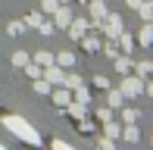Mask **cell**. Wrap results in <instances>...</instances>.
I'll list each match as a JSON object with an SVG mask.
<instances>
[{"label": "cell", "mask_w": 153, "mask_h": 150, "mask_svg": "<svg viewBox=\"0 0 153 150\" xmlns=\"http://www.w3.org/2000/svg\"><path fill=\"white\" fill-rule=\"evenodd\" d=\"M137 10H141V16H144V19H150V16H153V6H144V3H141Z\"/></svg>", "instance_id": "26"}, {"label": "cell", "mask_w": 153, "mask_h": 150, "mask_svg": "<svg viewBox=\"0 0 153 150\" xmlns=\"http://www.w3.org/2000/svg\"><path fill=\"white\" fill-rule=\"evenodd\" d=\"M106 100H109V106H122L125 94H122V91H109V97H106Z\"/></svg>", "instance_id": "14"}, {"label": "cell", "mask_w": 153, "mask_h": 150, "mask_svg": "<svg viewBox=\"0 0 153 150\" xmlns=\"http://www.w3.org/2000/svg\"><path fill=\"white\" fill-rule=\"evenodd\" d=\"M119 41H122V47H125V53H128L131 47H134V38H131V35H125V31H122V35H119Z\"/></svg>", "instance_id": "18"}, {"label": "cell", "mask_w": 153, "mask_h": 150, "mask_svg": "<svg viewBox=\"0 0 153 150\" xmlns=\"http://www.w3.org/2000/svg\"><path fill=\"white\" fill-rule=\"evenodd\" d=\"M41 75H44L50 85H62V81H66V72H62V66H56V63L44 66V72H41Z\"/></svg>", "instance_id": "3"}, {"label": "cell", "mask_w": 153, "mask_h": 150, "mask_svg": "<svg viewBox=\"0 0 153 150\" xmlns=\"http://www.w3.org/2000/svg\"><path fill=\"white\" fill-rule=\"evenodd\" d=\"M62 85H66V88H81V78H78V75H66Z\"/></svg>", "instance_id": "20"}, {"label": "cell", "mask_w": 153, "mask_h": 150, "mask_svg": "<svg viewBox=\"0 0 153 150\" xmlns=\"http://www.w3.org/2000/svg\"><path fill=\"white\" fill-rule=\"evenodd\" d=\"M53 147H56V150H72V144H69V141H59V138L53 141Z\"/></svg>", "instance_id": "25"}, {"label": "cell", "mask_w": 153, "mask_h": 150, "mask_svg": "<svg viewBox=\"0 0 153 150\" xmlns=\"http://www.w3.org/2000/svg\"><path fill=\"white\" fill-rule=\"evenodd\" d=\"M22 25H28V28H38V25H41V13H31V16L25 19Z\"/></svg>", "instance_id": "16"}, {"label": "cell", "mask_w": 153, "mask_h": 150, "mask_svg": "<svg viewBox=\"0 0 153 150\" xmlns=\"http://www.w3.org/2000/svg\"><path fill=\"white\" fill-rule=\"evenodd\" d=\"M116 69H119V72H131V59L119 56V59H116Z\"/></svg>", "instance_id": "17"}, {"label": "cell", "mask_w": 153, "mask_h": 150, "mask_svg": "<svg viewBox=\"0 0 153 150\" xmlns=\"http://www.w3.org/2000/svg\"><path fill=\"white\" fill-rule=\"evenodd\" d=\"M0 125L6 128V131H13L19 141H25V144H31V147H41L44 144V138L38 134V128L31 125L28 119H22V116H16V113H3L0 116Z\"/></svg>", "instance_id": "1"}, {"label": "cell", "mask_w": 153, "mask_h": 150, "mask_svg": "<svg viewBox=\"0 0 153 150\" xmlns=\"http://www.w3.org/2000/svg\"><path fill=\"white\" fill-rule=\"evenodd\" d=\"M103 16H106V6L100 0H91V19L94 22H103Z\"/></svg>", "instance_id": "8"}, {"label": "cell", "mask_w": 153, "mask_h": 150, "mask_svg": "<svg viewBox=\"0 0 153 150\" xmlns=\"http://www.w3.org/2000/svg\"><path fill=\"white\" fill-rule=\"evenodd\" d=\"M97 47H100V44H97L94 38H88V41H85V50H88V53H97Z\"/></svg>", "instance_id": "22"}, {"label": "cell", "mask_w": 153, "mask_h": 150, "mask_svg": "<svg viewBox=\"0 0 153 150\" xmlns=\"http://www.w3.org/2000/svg\"><path fill=\"white\" fill-rule=\"evenodd\" d=\"M119 91L125 94V97H137V94L144 91V81H141V75H125Z\"/></svg>", "instance_id": "2"}, {"label": "cell", "mask_w": 153, "mask_h": 150, "mask_svg": "<svg viewBox=\"0 0 153 150\" xmlns=\"http://www.w3.org/2000/svg\"><path fill=\"white\" fill-rule=\"evenodd\" d=\"M53 16H56V19H53L56 25H69V22H72V10H66V6H62V10L56 6V13H53Z\"/></svg>", "instance_id": "9"}, {"label": "cell", "mask_w": 153, "mask_h": 150, "mask_svg": "<svg viewBox=\"0 0 153 150\" xmlns=\"http://www.w3.org/2000/svg\"><path fill=\"white\" fill-rule=\"evenodd\" d=\"M28 53H25V50H16V53H13V66H25V63H28Z\"/></svg>", "instance_id": "12"}, {"label": "cell", "mask_w": 153, "mask_h": 150, "mask_svg": "<svg viewBox=\"0 0 153 150\" xmlns=\"http://www.w3.org/2000/svg\"><path fill=\"white\" fill-rule=\"evenodd\" d=\"M150 69H153V66H150V63H137V75H147Z\"/></svg>", "instance_id": "27"}, {"label": "cell", "mask_w": 153, "mask_h": 150, "mask_svg": "<svg viewBox=\"0 0 153 150\" xmlns=\"http://www.w3.org/2000/svg\"><path fill=\"white\" fill-rule=\"evenodd\" d=\"M122 119H125V122H137V113H134V110H125Z\"/></svg>", "instance_id": "23"}, {"label": "cell", "mask_w": 153, "mask_h": 150, "mask_svg": "<svg viewBox=\"0 0 153 150\" xmlns=\"http://www.w3.org/2000/svg\"><path fill=\"white\" fill-rule=\"evenodd\" d=\"M100 147H103V150H113L116 141H113V138H100Z\"/></svg>", "instance_id": "24"}, {"label": "cell", "mask_w": 153, "mask_h": 150, "mask_svg": "<svg viewBox=\"0 0 153 150\" xmlns=\"http://www.w3.org/2000/svg\"><path fill=\"white\" fill-rule=\"evenodd\" d=\"M53 63H56V66H62V69H66V66H72V63H75V56H72V53H59V56L53 59Z\"/></svg>", "instance_id": "13"}, {"label": "cell", "mask_w": 153, "mask_h": 150, "mask_svg": "<svg viewBox=\"0 0 153 150\" xmlns=\"http://www.w3.org/2000/svg\"><path fill=\"white\" fill-rule=\"evenodd\" d=\"M150 41H153V28H150V25H147V28L141 31V44H150Z\"/></svg>", "instance_id": "21"}, {"label": "cell", "mask_w": 153, "mask_h": 150, "mask_svg": "<svg viewBox=\"0 0 153 150\" xmlns=\"http://www.w3.org/2000/svg\"><path fill=\"white\" fill-rule=\"evenodd\" d=\"M50 97H53V103H56V106H69V103H72L69 88H56V91H50Z\"/></svg>", "instance_id": "5"}, {"label": "cell", "mask_w": 153, "mask_h": 150, "mask_svg": "<svg viewBox=\"0 0 153 150\" xmlns=\"http://www.w3.org/2000/svg\"><path fill=\"white\" fill-rule=\"evenodd\" d=\"M88 25H91V22H88V19H75V22H72V28H69V35H72L75 41H78V38H85Z\"/></svg>", "instance_id": "6"}, {"label": "cell", "mask_w": 153, "mask_h": 150, "mask_svg": "<svg viewBox=\"0 0 153 150\" xmlns=\"http://www.w3.org/2000/svg\"><path fill=\"white\" fill-rule=\"evenodd\" d=\"M34 63H38V66H50V63H53V53L38 50V53H34Z\"/></svg>", "instance_id": "11"}, {"label": "cell", "mask_w": 153, "mask_h": 150, "mask_svg": "<svg viewBox=\"0 0 153 150\" xmlns=\"http://www.w3.org/2000/svg\"><path fill=\"white\" fill-rule=\"evenodd\" d=\"M103 19H106V25H100V28L106 31L109 38H119L122 35V19L119 16H103Z\"/></svg>", "instance_id": "4"}, {"label": "cell", "mask_w": 153, "mask_h": 150, "mask_svg": "<svg viewBox=\"0 0 153 150\" xmlns=\"http://www.w3.org/2000/svg\"><path fill=\"white\" fill-rule=\"evenodd\" d=\"M56 6H59V0H41V10L44 13H56Z\"/></svg>", "instance_id": "15"}, {"label": "cell", "mask_w": 153, "mask_h": 150, "mask_svg": "<svg viewBox=\"0 0 153 150\" xmlns=\"http://www.w3.org/2000/svg\"><path fill=\"white\" fill-rule=\"evenodd\" d=\"M0 150H6V147H3V144H0Z\"/></svg>", "instance_id": "30"}, {"label": "cell", "mask_w": 153, "mask_h": 150, "mask_svg": "<svg viewBox=\"0 0 153 150\" xmlns=\"http://www.w3.org/2000/svg\"><path fill=\"white\" fill-rule=\"evenodd\" d=\"M53 28H56V25H53V22H44V19H41V25H38L41 35H53Z\"/></svg>", "instance_id": "19"}, {"label": "cell", "mask_w": 153, "mask_h": 150, "mask_svg": "<svg viewBox=\"0 0 153 150\" xmlns=\"http://www.w3.org/2000/svg\"><path fill=\"white\" fill-rule=\"evenodd\" d=\"M141 138V131H137L134 122H125V141H137Z\"/></svg>", "instance_id": "10"}, {"label": "cell", "mask_w": 153, "mask_h": 150, "mask_svg": "<svg viewBox=\"0 0 153 150\" xmlns=\"http://www.w3.org/2000/svg\"><path fill=\"white\" fill-rule=\"evenodd\" d=\"M34 91H38V94H44V97H50L53 85H50V81L44 78V75H38V78H34Z\"/></svg>", "instance_id": "7"}, {"label": "cell", "mask_w": 153, "mask_h": 150, "mask_svg": "<svg viewBox=\"0 0 153 150\" xmlns=\"http://www.w3.org/2000/svg\"><path fill=\"white\" fill-rule=\"evenodd\" d=\"M22 31V22H10V35H19Z\"/></svg>", "instance_id": "28"}, {"label": "cell", "mask_w": 153, "mask_h": 150, "mask_svg": "<svg viewBox=\"0 0 153 150\" xmlns=\"http://www.w3.org/2000/svg\"><path fill=\"white\" fill-rule=\"evenodd\" d=\"M125 3H128L131 10H137V6H141V0H125Z\"/></svg>", "instance_id": "29"}]
</instances>
